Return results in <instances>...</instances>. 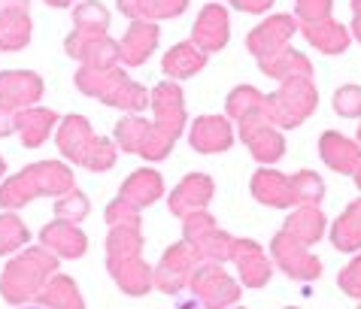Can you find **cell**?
Returning a JSON list of instances; mask_svg holds the SVG:
<instances>
[{
    "label": "cell",
    "instance_id": "cell-1",
    "mask_svg": "<svg viewBox=\"0 0 361 309\" xmlns=\"http://www.w3.org/2000/svg\"><path fill=\"white\" fill-rule=\"evenodd\" d=\"M79 92L97 97L109 106H122V109H143L149 103L146 88H140L131 82L116 64L113 67H82L76 73Z\"/></svg>",
    "mask_w": 361,
    "mask_h": 309
},
{
    "label": "cell",
    "instance_id": "cell-2",
    "mask_svg": "<svg viewBox=\"0 0 361 309\" xmlns=\"http://www.w3.org/2000/svg\"><path fill=\"white\" fill-rule=\"evenodd\" d=\"M73 188V173L64 164L46 161L34 164L22 170V176L9 179L0 191V203L4 206H25L27 201H34L37 194H67Z\"/></svg>",
    "mask_w": 361,
    "mask_h": 309
},
{
    "label": "cell",
    "instance_id": "cell-3",
    "mask_svg": "<svg viewBox=\"0 0 361 309\" xmlns=\"http://www.w3.org/2000/svg\"><path fill=\"white\" fill-rule=\"evenodd\" d=\"M252 191L262 203L267 206H292V203H304V206H313L322 201L325 194V185L316 173H298L295 179L288 176H279L274 170H262L252 179Z\"/></svg>",
    "mask_w": 361,
    "mask_h": 309
},
{
    "label": "cell",
    "instance_id": "cell-4",
    "mask_svg": "<svg viewBox=\"0 0 361 309\" xmlns=\"http://www.w3.org/2000/svg\"><path fill=\"white\" fill-rule=\"evenodd\" d=\"M58 146L67 158H73L76 164L88 167V170H109L116 161V149L109 146V139L94 137L82 115H70L61 125Z\"/></svg>",
    "mask_w": 361,
    "mask_h": 309
},
{
    "label": "cell",
    "instance_id": "cell-5",
    "mask_svg": "<svg viewBox=\"0 0 361 309\" xmlns=\"http://www.w3.org/2000/svg\"><path fill=\"white\" fill-rule=\"evenodd\" d=\"M283 82L286 85L276 94L264 97L262 113L270 125L298 127L316 109V88L310 82V76H288Z\"/></svg>",
    "mask_w": 361,
    "mask_h": 309
},
{
    "label": "cell",
    "instance_id": "cell-6",
    "mask_svg": "<svg viewBox=\"0 0 361 309\" xmlns=\"http://www.w3.org/2000/svg\"><path fill=\"white\" fill-rule=\"evenodd\" d=\"M55 258L43 252V248H31V252H25L18 261L9 264V270L4 276V282H0V288H4V297L6 301H27V297H34L39 288H43V282L49 279V273L55 270Z\"/></svg>",
    "mask_w": 361,
    "mask_h": 309
},
{
    "label": "cell",
    "instance_id": "cell-7",
    "mask_svg": "<svg viewBox=\"0 0 361 309\" xmlns=\"http://www.w3.org/2000/svg\"><path fill=\"white\" fill-rule=\"evenodd\" d=\"M155 197H161V179H158V173L137 170L131 179H128V185L122 188L118 201L106 209V218L113 225H122V222L137 225V209L149 206Z\"/></svg>",
    "mask_w": 361,
    "mask_h": 309
},
{
    "label": "cell",
    "instance_id": "cell-8",
    "mask_svg": "<svg viewBox=\"0 0 361 309\" xmlns=\"http://www.w3.org/2000/svg\"><path fill=\"white\" fill-rule=\"evenodd\" d=\"M116 139L122 143L125 152L146 155V158H152V161H161V158H167L170 149H173V137H170L164 127L146 125V122H140V118H128V122H118Z\"/></svg>",
    "mask_w": 361,
    "mask_h": 309
},
{
    "label": "cell",
    "instance_id": "cell-9",
    "mask_svg": "<svg viewBox=\"0 0 361 309\" xmlns=\"http://www.w3.org/2000/svg\"><path fill=\"white\" fill-rule=\"evenodd\" d=\"M185 237L192 243V252L197 258H207V261H225V258L234 255V240L228 234L216 231L213 218L204 213L185 215Z\"/></svg>",
    "mask_w": 361,
    "mask_h": 309
},
{
    "label": "cell",
    "instance_id": "cell-10",
    "mask_svg": "<svg viewBox=\"0 0 361 309\" xmlns=\"http://www.w3.org/2000/svg\"><path fill=\"white\" fill-rule=\"evenodd\" d=\"M192 291L204 309H222L237 301V285L222 273V267L207 264L195 270L192 276Z\"/></svg>",
    "mask_w": 361,
    "mask_h": 309
},
{
    "label": "cell",
    "instance_id": "cell-11",
    "mask_svg": "<svg viewBox=\"0 0 361 309\" xmlns=\"http://www.w3.org/2000/svg\"><path fill=\"white\" fill-rule=\"evenodd\" d=\"M274 258H276V264L283 267L288 276L300 279V282L319 279V273H322V264H319L313 255H307L304 243H298L295 237H288L286 231L276 234V240H274Z\"/></svg>",
    "mask_w": 361,
    "mask_h": 309
},
{
    "label": "cell",
    "instance_id": "cell-12",
    "mask_svg": "<svg viewBox=\"0 0 361 309\" xmlns=\"http://www.w3.org/2000/svg\"><path fill=\"white\" fill-rule=\"evenodd\" d=\"M298 31V22L292 15H274L267 18L264 25H258L252 34H249V52H252L258 61L262 58L276 55L279 49H286V43L292 39V34Z\"/></svg>",
    "mask_w": 361,
    "mask_h": 309
},
{
    "label": "cell",
    "instance_id": "cell-13",
    "mask_svg": "<svg viewBox=\"0 0 361 309\" xmlns=\"http://www.w3.org/2000/svg\"><path fill=\"white\" fill-rule=\"evenodd\" d=\"M270 122L258 113V115H246L240 118V137L246 139V146L252 149V155L258 161H276L283 158V137H279L274 127H267Z\"/></svg>",
    "mask_w": 361,
    "mask_h": 309
},
{
    "label": "cell",
    "instance_id": "cell-14",
    "mask_svg": "<svg viewBox=\"0 0 361 309\" xmlns=\"http://www.w3.org/2000/svg\"><path fill=\"white\" fill-rule=\"evenodd\" d=\"M67 55L82 58L85 67H113L122 58V49L113 43L106 34L104 37H67Z\"/></svg>",
    "mask_w": 361,
    "mask_h": 309
},
{
    "label": "cell",
    "instance_id": "cell-15",
    "mask_svg": "<svg viewBox=\"0 0 361 309\" xmlns=\"http://www.w3.org/2000/svg\"><path fill=\"white\" fill-rule=\"evenodd\" d=\"M152 109L158 115V127H164V131L170 137H179V131H183V122H185V109H183V92L173 85V82H161L152 92Z\"/></svg>",
    "mask_w": 361,
    "mask_h": 309
},
{
    "label": "cell",
    "instance_id": "cell-16",
    "mask_svg": "<svg viewBox=\"0 0 361 309\" xmlns=\"http://www.w3.org/2000/svg\"><path fill=\"white\" fill-rule=\"evenodd\" d=\"M188 279H192V252H188V246L179 243L161 258V264L155 270V285L167 294H176Z\"/></svg>",
    "mask_w": 361,
    "mask_h": 309
},
{
    "label": "cell",
    "instance_id": "cell-17",
    "mask_svg": "<svg viewBox=\"0 0 361 309\" xmlns=\"http://www.w3.org/2000/svg\"><path fill=\"white\" fill-rule=\"evenodd\" d=\"M192 43L197 49H204V52H219L228 43V13L219 4L204 6V13L197 15Z\"/></svg>",
    "mask_w": 361,
    "mask_h": 309
},
{
    "label": "cell",
    "instance_id": "cell-18",
    "mask_svg": "<svg viewBox=\"0 0 361 309\" xmlns=\"http://www.w3.org/2000/svg\"><path fill=\"white\" fill-rule=\"evenodd\" d=\"M39 92H43V82L37 73H22V70L0 73V103L4 106H27L37 101Z\"/></svg>",
    "mask_w": 361,
    "mask_h": 309
},
{
    "label": "cell",
    "instance_id": "cell-19",
    "mask_svg": "<svg viewBox=\"0 0 361 309\" xmlns=\"http://www.w3.org/2000/svg\"><path fill=\"white\" fill-rule=\"evenodd\" d=\"M155 46H158V27L152 22H143V18H137V22L128 27V34L125 39L118 43V49H122V61L125 64H143L149 55L155 52Z\"/></svg>",
    "mask_w": 361,
    "mask_h": 309
},
{
    "label": "cell",
    "instance_id": "cell-20",
    "mask_svg": "<svg viewBox=\"0 0 361 309\" xmlns=\"http://www.w3.org/2000/svg\"><path fill=\"white\" fill-rule=\"evenodd\" d=\"M209 197H213V182H209L207 176L195 173L170 194V209H173L176 215H192L209 203Z\"/></svg>",
    "mask_w": 361,
    "mask_h": 309
},
{
    "label": "cell",
    "instance_id": "cell-21",
    "mask_svg": "<svg viewBox=\"0 0 361 309\" xmlns=\"http://www.w3.org/2000/svg\"><path fill=\"white\" fill-rule=\"evenodd\" d=\"M240 267V276H243L246 285H264L270 279V264L262 252V246L252 243V240H234V255H231Z\"/></svg>",
    "mask_w": 361,
    "mask_h": 309
},
{
    "label": "cell",
    "instance_id": "cell-22",
    "mask_svg": "<svg viewBox=\"0 0 361 309\" xmlns=\"http://www.w3.org/2000/svg\"><path fill=\"white\" fill-rule=\"evenodd\" d=\"M300 31H304V37L313 43L319 52L325 55H340L349 49V31L343 25L331 22V18H319V22H304L298 25Z\"/></svg>",
    "mask_w": 361,
    "mask_h": 309
},
{
    "label": "cell",
    "instance_id": "cell-23",
    "mask_svg": "<svg viewBox=\"0 0 361 309\" xmlns=\"http://www.w3.org/2000/svg\"><path fill=\"white\" fill-rule=\"evenodd\" d=\"M109 273L128 294H146V288L152 285V273L140 261V255H125V258H109Z\"/></svg>",
    "mask_w": 361,
    "mask_h": 309
},
{
    "label": "cell",
    "instance_id": "cell-24",
    "mask_svg": "<svg viewBox=\"0 0 361 309\" xmlns=\"http://www.w3.org/2000/svg\"><path fill=\"white\" fill-rule=\"evenodd\" d=\"M319 149H322L325 164L337 173H355V167L361 164V149L340 134H325Z\"/></svg>",
    "mask_w": 361,
    "mask_h": 309
},
{
    "label": "cell",
    "instance_id": "cell-25",
    "mask_svg": "<svg viewBox=\"0 0 361 309\" xmlns=\"http://www.w3.org/2000/svg\"><path fill=\"white\" fill-rule=\"evenodd\" d=\"M192 146L197 152H225L231 146V127L225 118L219 115H204L197 118L195 127H192Z\"/></svg>",
    "mask_w": 361,
    "mask_h": 309
},
{
    "label": "cell",
    "instance_id": "cell-26",
    "mask_svg": "<svg viewBox=\"0 0 361 309\" xmlns=\"http://www.w3.org/2000/svg\"><path fill=\"white\" fill-rule=\"evenodd\" d=\"M31 39V18H27V6L4 9L0 13V49L4 52H18Z\"/></svg>",
    "mask_w": 361,
    "mask_h": 309
},
{
    "label": "cell",
    "instance_id": "cell-27",
    "mask_svg": "<svg viewBox=\"0 0 361 309\" xmlns=\"http://www.w3.org/2000/svg\"><path fill=\"white\" fill-rule=\"evenodd\" d=\"M43 243L49 248H55L58 255H64V258H79L85 252V234L79 231V227H73L70 222H64V218L46 227V231H43Z\"/></svg>",
    "mask_w": 361,
    "mask_h": 309
},
{
    "label": "cell",
    "instance_id": "cell-28",
    "mask_svg": "<svg viewBox=\"0 0 361 309\" xmlns=\"http://www.w3.org/2000/svg\"><path fill=\"white\" fill-rule=\"evenodd\" d=\"M188 0H118V9L128 18H143V22H152V18H170L185 13Z\"/></svg>",
    "mask_w": 361,
    "mask_h": 309
},
{
    "label": "cell",
    "instance_id": "cell-29",
    "mask_svg": "<svg viewBox=\"0 0 361 309\" xmlns=\"http://www.w3.org/2000/svg\"><path fill=\"white\" fill-rule=\"evenodd\" d=\"M204 64H207V52L204 49H197L195 43H179L164 55V73L176 76V79L195 76Z\"/></svg>",
    "mask_w": 361,
    "mask_h": 309
},
{
    "label": "cell",
    "instance_id": "cell-30",
    "mask_svg": "<svg viewBox=\"0 0 361 309\" xmlns=\"http://www.w3.org/2000/svg\"><path fill=\"white\" fill-rule=\"evenodd\" d=\"M331 243H334V248H340V252H355V248H361V201L349 203L346 213L334 222Z\"/></svg>",
    "mask_w": 361,
    "mask_h": 309
},
{
    "label": "cell",
    "instance_id": "cell-31",
    "mask_svg": "<svg viewBox=\"0 0 361 309\" xmlns=\"http://www.w3.org/2000/svg\"><path fill=\"white\" fill-rule=\"evenodd\" d=\"M262 70L274 79H288V76H310V61L295 49H279L276 55L262 58Z\"/></svg>",
    "mask_w": 361,
    "mask_h": 309
},
{
    "label": "cell",
    "instance_id": "cell-32",
    "mask_svg": "<svg viewBox=\"0 0 361 309\" xmlns=\"http://www.w3.org/2000/svg\"><path fill=\"white\" fill-rule=\"evenodd\" d=\"M322 227H325V215L319 213L316 206H304L300 213H295L292 218H288V225H286V234L288 237H295L298 243H316L319 237H322Z\"/></svg>",
    "mask_w": 361,
    "mask_h": 309
},
{
    "label": "cell",
    "instance_id": "cell-33",
    "mask_svg": "<svg viewBox=\"0 0 361 309\" xmlns=\"http://www.w3.org/2000/svg\"><path fill=\"white\" fill-rule=\"evenodd\" d=\"M52 125H55V113H49V109H27V113L16 118V127L22 131L25 146H39L52 131Z\"/></svg>",
    "mask_w": 361,
    "mask_h": 309
},
{
    "label": "cell",
    "instance_id": "cell-34",
    "mask_svg": "<svg viewBox=\"0 0 361 309\" xmlns=\"http://www.w3.org/2000/svg\"><path fill=\"white\" fill-rule=\"evenodd\" d=\"M73 22H76L73 37H104L109 27V13L100 4H94V0H88V4L76 6Z\"/></svg>",
    "mask_w": 361,
    "mask_h": 309
},
{
    "label": "cell",
    "instance_id": "cell-35",
    "mask_svg": "<svg viewBox=\"0 0 361 309\" xmlns=\"http://www.w3.org/2000/svg\"><path fill=\"white\" fill-rule=\"evenodd\" d=\"M43 303L49 309H82V297H79L76 285L64 276H55L52 282L43 288Z\"/></svg>",
    "mask_w": 361,
    "mask_h": 309
},
{
    "label": "cell",
    "instance_id": "cell-36",
    "mask_svg": "<svg viewBox=\"0 0 361 309\" xmlns=\"http://www.w3.org/2000/svg\"><path fill=\"white\" fill-rule=\"evenodd\" d=\"M27 243V231L16 215H0V252H13V248Z\"/></svg>",
    "mask_w": 361,
    "mask_h": 309
},
{
    "label": "cell",
    "instance_id": "cell-37",
    "mask_svg": "<svg viewBox=\"0 0 361 309\" xmlns=\"http://www.w3.org/2000/svg\"><path fill=\"white\" fill-rule=\"evenodd\" d=\"M334 109L346 118H358L361 115V88L358 85H343L334 94Z\"/></svg>",
    "mask_w": 361,
    "mask_h": 309
},
{
    "label": "cell",
    "instance_id": "cell-38",
    "mask_svg": "<svg viewBox=\"0 0 361 309\" xmlns=\"http://www.w3.org/2000/svg\"><path fill=\"white\" fill-rule=\"evenodd\" d=\"M55 213L61 215L64 222H79V218L88 213V201H85V197L79 194V191H73V188H70L67 197H61V201H58Z\"/></svg>",
    "mask_w": 361,
    "mask_h": 309
},
{
    "label": "cell",
    "instance_id": "cell-39",
    "mask_svg": "<svg viewBox=\"0 0 361 309\" xmlns=\"http://www.w3.org/2000/svg\"><path fill=\"white\" fill-rule=\"evenodd\" d=\"M331 15V0H298V18L300 22H319Z\"/></svg>",
    "mask_w": 361,
    "mask_h": 309
},
{
    "label": "cell",
    "instance_id": "cell-40",
    "mask_svg": "<svg viewBox=\"0 0 361 309\" xmlns=\"http://www.w3.org/2000/svg\"><path fill=\"white\" fill-rule=\"evenodd\" d=\"M340 288L349 294V297H361V258H355L353 264L346 267L343 273H340Z\"/></svg>",
    "mask_w": 361,
    "mask_h": 309
},
{
    "label": "cell",
    "instance_id": "cell-41",
    "mask_svg": "<svg viewBox=\"0 0 361 309\" xmlns=\"http://www.w3.org/2000/svg\"><path fill=\"white\" fill-rule=\"evenodd\" d=\"M270 4H274V0H234V6L243 9V13H264Z\"/></svg>",
    "mask_w": 361,
    "mask_h": 309
},
{
    "label": "cell",
    "instance_id": "cell-42",
    "mask_svg": "<svg viewBox=\"0 0 361 309\" xmlns=\"http://www.w3.org/2000/svg\"><path fill=\"white\" fill-rule=\"evenodd\" d=\"M13 127H16V118L9 115V106L0 103V137H6Z\"/></svg>",
    "mask_w": 361,
    "mask_h": 309
},
{
    "label": "cell",
    "instance_id": "cell-43",
    "mask_svg": "<svg viewBox=\"0 0 361 309\" xmlns=\"http://www.w3.org/2000/svg\"><path fill=\"white\" fill-rule=\"evenodd\" d=\"M31 4V0H0V13H4V9H16V6H27Z\"/></svg>",
    "mask_w": 361,
    "mask_h": 309
},
{
    "label": "cell",
    "instance_id": "cell-44",
    "mask_svg": "<svg viewBox=\"0 0 361 309\" xmlns=\"http://www.w3.org/2000/svg\"><path fill=\"white\" fill-rule=\"evenodd\" d=\"M353 31L358 37V43H361V13H355V22H353Z\"/></svg>",
    "mask_w": 361,
    "mask_h": 309
},
{
    "label": "cell",
    "instance_id": "cell-45",
    "mask_svg": "<svg viewBox=\"0 0 361 309\" xmlns=\"http://www.w3.org/2000/svg\"><path fill=\"white\" fill-rule=\"evenodd\" d=\"M73 0H49V6H70Z\"/></svg>",
    "mask_w": 361,
    "mask_h": 309
},
{
    "label": "cell",
    "instance_id": "cell-46",
    "mask_svg": "<svg viewBox=\"0 0 361 309\" xmlns=\"http://www.w3.org/2000/svg\"><path fill=\"white\" fill-rule=\"evenodd\" d=\"M355 182H358V188H361V164L355 167Z\"/></svg>",
    "mask_w": 361,
    "mask_h": 309
},
{
    "label": "cell",
    "instance_id": "cell-47",
    "mask_svg": "<svg viewBox=\"0 0 361 309\" xmlns=\"http://www.w3.org/2000/svg\"><path fill=\"white\" fill-rule=\"evenodd\" d=\"M353 9H355V13H361V0H353Z\"/></svg>",
    "mask_w": 361,
    "mask_h": 309
},
{
    "label": "cell",
    "instance_id": "cell-48",
    "mask_svg": "<svg viewBox=\"0 0 361 309\" xmlns=\"http://www.w3.org/2000/svg\"><path fill=\"white\" fill-rule=\"evenodd\" d=\"M22 309H49V306H22Z\"/></svg>",
    "mask_w": 361,
    "mask_h": 309
},
{
    "label": "cell",
    "instance_id": "cell-49",
    "mask_svg": "<svg viewBox=\"0 0 361 309\" xmlns=\"http://www.w3.org/2000/svg\"><path fill=\"white\" fill-rule=\"evenodd\" d=\"M0 173H4V161H0Z\"/></svg>",
    "mask_w": 361,
    "mask_h": 309
},
{
    "label": "cell",
    "instance_id": "cell-50",
    "mask_svg": "<svg viewBox=\"0 0 361 309\" xmlns=\"http://www.w3.org/2000/svg\"><path fill=\"white\" fill-rule=\"evenodd\" d=\"M358 139H361V125H358Z\"/></svg>",
    "mask_w": 361,
    "mask_h": 309
},
{
    "label": "cell",
    "instance_id": "cell-51",
    "mask_svg": "<svg viewBox=\"0 0 361 309\" xmlns=\"http://www.w3.org/2000/svg\"><path fill=\"white\" fill-rule=\"evenodd\" d=\"M358 309H361V306H358Z\"/></svg>",
    "mask_w": 361,
    "mask_h": 309
}]
</instances>
